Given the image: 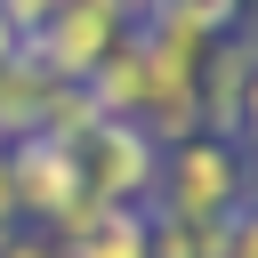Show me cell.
<instances>
[{
	"label": "cell",
	"instance_id": "obj_1",
	"mask_svg": "<svg viewBox=\"0 0 258 258\" xmlns=\"http://www.w3.org/2000/svg\"><path fill=\"white\" fill-rule=\"evenodd\" d=\"M242 177H250V153L234 137H185V145L161 153L153 210L161 218H234L242 210Z\"/></svg>",
	"mask_w": 258,
	"mask_h": 258
},
{
	"label": "cell",
	"instance_id": "obj_2",
	"mask_svg": "<svg viewBox=\"0 0 258 258\" xmlns=\"http://www.w3.org/2000/svg\"><path fill=\"white\" fill-rule=\"evenodd\" d=\"M129 32H137V8L129 0H56L48 24L24 40V64H40L48 81H89Z\"/></svg>",
	"mask_w": 258,
	"mask_h": 258
},
{
	"label": "cell",
	"instance_id": "obj_3",
	"mask_svg": "<svg viewBox=\"0 0 258 258\" xmlns=\"http://www.w3.org/2000/svg\"><path fill=\"white\" fill-rule=\"evenodd\" d=\"M73 161H81V194H97V202H137V210H153V177H161V145L137 129V121H97V129H81L73 137Z\"/></svg>",
	"mask_w": 258,
	"mask_h": 258
},
{
	"label": "cell",
	"instance_id": "obj_4",
	"mask_svg": "<svg viewBox=\"0 0 258 258\" xmlns=\"http://www.w3.org/2000/svg\"><path fill=\"white\" fill-rule=\"evenodd\" d=\"M8 169H16L24 226H56V218L81 202V161H73V145H56V137H40V129L8 145Z\"/></svg>",
	"mask_w": 258,
	"mask_h": 258
},
{
	"label": "cell",
	"instance_id": "obj_5",
	"mask_svg": "<svg viewBox=\"0 0 258 258\" xmlns=\"http://www.w3.org/2000/svg\"><path fill=\"white\" fill-rule=\"evenodd\" d=\"M145 242H153V210H137V202H105L97 226H81L64 250H73V258H145Z\"/></svg>",
	"mask_w": 258,
	"mask_h": 258
},
{
	"label": "cell",
	"instance_id": "obj_6",
	"mask_svg": "<svg viewBox=\"0 0 258 258\" xmlns=\"http://www.w3.org/2000/svg\"><path fill=\"white\" fill-rule=\"evenodd\" d=\"M48 89H56V81H48L40 64H24V48H16V64H0V145H16V137L40 129Z\"/></svg>",
	"mask_w": 258,
	"mask_h": 258
},
{
	"label": "cell",
	"instance_id": "obj_7",
	"mask_svg": "<svg viewBox=\"0 0 258 258\" xmlns=\"http://www.w3.org/2000/svg\"><path fill=\"white\" fill-rule=\"evenodd\" d=\"M145 258H226V218H161L153 210Z\"/></svg>",
	"mask_w": 258,
	"mask_h": 258
},
{
	"label": "cell",
	"instance_id": "obj_8",
	"mask_svg": "<svg viewBox=\"0 0 258 258\" xmlns=\"http://www.w3.org/2000/svg\"><path fill=\"white\" fill-rule=\"evenodd\" d=\"M0 258H73V250H64V242H56L48 226H16V242H8Z\"/></svg>",
	"mask_w": 258,
	"mask_h": 258
},
{
	"label": "cell",
	"instance_id": "obj_9",
	"mask_svg": "<svg viewBox=\"0 0 258 258\" xmlns=\"http://www.w3.org/2000/svg\"><path fill=\"white\" fill-rule=\"evenodd\" d=\"M226 258H258V210H234L226 218Z\"/></svg>",
	"mask_w": 258,
	"mask_h": 258
},
{
	"label": "cell",
	"instance_id": "obj_10",
	"mask_svg": "<svg viewBox=\"0 0 258 258\" xmlns=\"http://www.w3.org/2000/svg\"><path fill=\"white\" fill-rule=\"evenodd\" d=\"M48 8H56V0H0V16L16 24V40H32V32L48 24Z\"/></svg>",
	"mask_w": 258,
	"mask_h": 258
},
{
	"label": "cell",
	"instance_id": "obj_11",
	"mask_svg": "<svg viewBox=\"0 0 258 258\" xmlns=\"http://www.w3.org/2000/svg\"><path fill=\"white\" fill-rule=\"evenodd\" d=\"M234 145H242V153H258V73H250V89H242V113H234Z\"/></svg>",
	"mask_w": 258,
	"mask_h": 258
},
{
	"label": "cell",
	"instance_id": "obj_12",
	"mask_svg": "<svg viewBox=\"0 0 258 258\" xmlns=\"http://www.w3.org/2000/svg\"><path fill=\"white\" fill-rule=\"evenodd\" d=\"M0 226H24V202H16V169H8V145H0Z\"/></svg>",
	"mask_w": 258,
	"mask_h": 258
},
{
	"label": "cell",
	"instance_id": "obj_13",
	"mask_svg": "<svg viewBox=\"0 0 258 258\" xmlns=\"http://www.w3.org/2000/svg\"><path fill=\"white\" fill-rule=\"evenodd\" d=\"M16 48H24V40H16V24L0 16V64H16Z\"/></svg>",
	"mask_w": 258,
	"mask_h": 258
},
{
	"label": "cell",
	"instance_id": "obj_14",
	"mask_svg": "<svg viewBox=\"0 0 258 258\" xmlns=\"http://www.w3.org/2000/svg\"><path fill=\"white\" fill-rule=\"evenodd\" d=\"M242 210H258V153H250V177H242Z\"/></svg>",
	"mask_w": 258,
	"mask_h": 258
},
{
	"label": "cell",
	"instance_id": "obj_15",
	"mask_svg": "<svg viewBox=\"0 0 258 258\" xmlns=\"http://www.w3.org/2000/svg\"><path fill=\"white\" fill-rule=\"evenodd\" d=\"M234 8H242V16H258V0H234Z\"/></svg>",
	"mask_w": 258,
	"mask_h": 258
},
{
	"label": "cell",
	"instance_id": "obj_16",
	"mask_svg": "<svg viewBox=\"0 0 258 258\" xmlns=\"http://www.w3.org/2000/svg\"><path fill=\"white\" fill-rule=\"evenodd\" d=\"M250 40H258V24H250Z\"/></svg>",
	"mask_w": 258,
	"mask_h": 258
}]
</instances>
